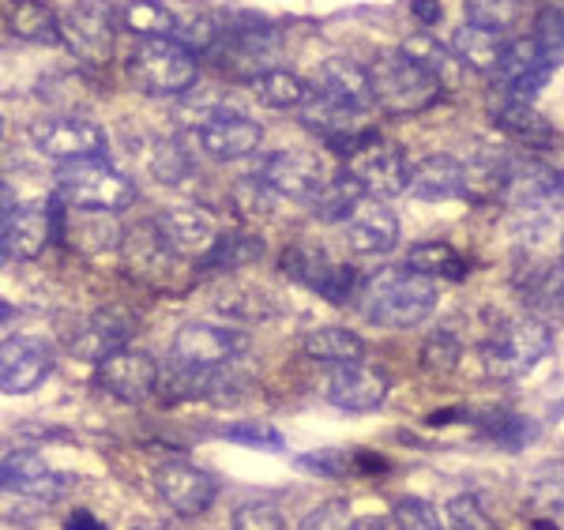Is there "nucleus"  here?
<instances>
[{
    "label": "nucleus",
    "instance_id": "6",
    "mask_svg": "<svg viewBox=\"0 0 564 530\" xmlns=\"http://www.w3.org/2000/svg\"><path fill=\"white\" fill-rule=\"evenodd\" d=\"M245 354H249V335L238 327L204 324V320L181 327L170 346V361L188 369H226V365H238Z\"/></svg>",
    "mask_w": 564,
    "mask_h": 530
},
{
    "label": "nucleus",
    "instance_id": "22",
    "mask_svg": "<svg viewBox=\"0 0 564 530\" xmlns=\"http://www.w3.org/2000/svg\"><path fill=\"white\" fill-rule=\"evenodd\" d=\"M154 230L162 234V241L174 249L181 260L188 256H204L215 245V223L196 207H166L154 215Z\"/></svg>",
    "mask_w": 564,
    "mask_h": 530
},
{
    "label": "nucleus",
    "instance_id": "23",
    "mask_svg": "<svg viewBox=\"0 0 564 530\" xmlns=\"http://www.w3.org/2000/svg\"><path fill=\"white\" fill-rule=\"evenodd\" d=\"M406 192L417 199H452V196H467V166L452 154H430V159L414 162Z\"/></svg>",
    "mask_w": 564,
    "mask_h": 530
},
{
    "label": "nucleus",
    "instance_id": "15",
    "mask_svg": "<svg viewBox=\"0 0 564 530\" xmlns=\"http://www.w3.org/2000/svg\"><path fill=\"white\" fill-rule=\"evenodd\" d=\"M135 335V316L129 309H98V313H90L84 324L76 327V332L68 335V350L76 354L79 361H90L98 365L109 354L124 350V343H129Z\"/></svg>",
    "mask_w": 564,
    "mask_h": 530
},
{
    "label": "nucleus",
    "instance_id": "40",
    "mask_svg": "<svg viewBox=\"0 0 564 530\" xmlns=\"http://www.w3.org/2000/svg\"><path fill=\"white\" fill-rule=\"evenodd\" d=\"M391 523L399 530H448L444 519L436 516V508L422 497H399L391 505Z\"/></svg>",
    "mask_w": 564,
    "mask_h": 530
},
{
    "label": "nucleus",
    "instance_id": "13",
    "mask_svg": "<svg viewBox=\"0 0 564 530\" xmlns=\"http://www.w3.org/2000/svg\"><path fill=\"white\" fill-rule=\"evenodd\" d=\"M324 399L332 407L347 410V414H369V410L384 407L388 377L366 361L332 365V372H327V380H324Z\"/></svg>",
    "mask_w": 564,
    "mask_h": 530
},
{
    "label": "nucleus",
    "instance_id": "27",
    "mask_svg": "<svg viewBox=\"0 0 564 530\" xmlns=\"http://www.w3.org/2000/svg\"><path fill=\"white\" fill-rule=\"evenodd\" d=\"M508 42H512V39H508V31L475 23V20H467L456 34H452V50L459 53V61L467 64L470 72H497V64H500V57H505Z\"/></svg>",
    "mask_w": 564,
    "mask_h": 530
},
{
    "label": "nucleus",
    "instance_id": "42",
    "mask_svg": "<svg viewBox=\"0 0 564 530\" xmlns=\"http://www.w3.org/2000/svg\"><path fill=\"white\" fill-rule=\"evenodd\" d=\"M459 354H463L459 339L448 332V327H441V332H433L430 339L422 343V369L425 372H452L459 365Z\"/></svg>",
    "mask_w": 564,
    "mask_h": 530
},
{
    "label": "nucleus",
    "instance_id": "45",
    "mask_svg": "<svg viewBox=\"0 0 564 530\" xmlns=\"http://www.w3.org/2000/svg\"><path fill=\"white\" fill-rule=\"evenodd\" d=\"M358 286H361V279L350 263H332V268L324 271V279L316 282V294L324 301H332V305H347V301L358 294Z\"/></svg>",
    "mask_w": 564,
    "mask_h": 530
},
{
    "label": "nucleus",
    "instance_id": "29",
    "mask_svg": "<svg viewBox=\"0 0 564 530\" xmlns=\"http://www.w3.org/2000/svg\"><path fill=\"white\" fill-rule=\"evenodd\" d=\"M263 256V241L257 234H245V230H230V234H218L215 245L199 256L196 268L207 271V275H223V271H241L249 263H257Z\"/></svg>",
    "mask_w": 564,
    "mask_h": 530
},
{
    "label": "nucleus",
    "instance_id": "48",
    "mask_svg": "<svg viewBox=\"0 0 564 530\" xmlns=\"http://www.w3.org/2000/svg\"><path fill=\"white\" fill-rule=\"evenodd\" d=\"M350 527H354V516H350L347 500H324V505H316L308 511L297 530H350Z\"/></svg>",
    "mask_w": 564,
    "mask_h": 530
},
{
    "label": "nucleus",
    "instance_id": "10",
    "mask_svg": "<svg viewBox=\"0 0 564 530\" xmlns=\"http://www.w3.org/2000/svg\"><path fill=\"white\" fill-rule=\"evenodd\" d=\"M257 173L279 196L297 199V204H313L321 196V188L327 185V170L321 154L305 148H282L275 154H268Z\"/></svg>",
    "mask_w": 564,
    "mask_h": 530
},
{
    "label": "nucleus",
    "instance_id": "3",
    "mask_svg": "<svg viewBox=\"0 0 564 530\" xmlns=\"http://www.w3.org/2000/svg\"><path fill=\"white\" fill-rule=\"evenodd\" d=\"M129 76L143 95L177 98L196 84V53L177 39H140L129 57Z\"/></svg>",
    "mask_w": 564,
    "mask_h": 530
},
{
    "label": "nucleus",
    "instance_id": "53",
    "mask_svg": "<svg viewBox=\"0 0 564 530\" xmlns=\"http://www.w3.org/2000/svg\"><path fill=\"white\" fill-rule=\"evenodd\" d=\"M411 12H414V20L422 23V26H436V23H441V4H436V0H414Z\"/></svg>",
    "mask_w": 564,
    "mask_h": 530
},
{
    "label": "nucleus",
    "instance_id": "57",
    "mask_svg": "<svg viewBox=\"0 0 564 530\" xmlns=\"http://www.w3.org/2000/svg\"><path fill=\"white\" fill-rule=\"evenodd\" d=\"M561 268H564V249H561Z\"/></svg>",
    "mask_w": 564,
    "mask_h": 530
},
{
    "label": "nucleus",
    "instance_id": "34",
    "mask_svg": "<svg viewBox=\"0 0 564 530\" xmlns=\"http://www.w3.org/2000/svg\"><path fill=\"white\" fill-rule=\"evenodd\" d=\"M406 268L422 271L430 279H452V282H463L470 275L467 271V260L452 249L448 241H417L406 249Z\"/></svg>",
    "mask_w": 564,
    "mask_h": 530
},
{
    "label": "nucleus",
    "instance_id": "56",
    "mask_svg": "<svg viewBox=\"0 0 564 530\" xmlns=\"http://www.w3.org/2000/svg\"><path fill=\"white\" fill-rule=\"evenodd\" d=\"M534 530H561V527L550 523V519H534Z\"/></svg>",
    "mask_w": 564,
    "mask_h": 530
},
{
    "label": "nucleus",
    "instance_id": "52",
    "mask_svg": "<svg viewBox=\"0 0 564 530\" xmlns=\"http://www.w3.org/2000/svg\"><path fill=\"white\" fill-rule=\"evenodd\" d=\"M65 530H109L102 519L95 516L90 508H76L72 516L65 519Z\"/></svg>",
    "mask_w": 564,
    "mask_h": 530
},
{
    "label": "nucleus",
    "instance_id": "20",
    "mask_svg": "<svg viewBox=\"0 0 564 530\" xmlns=\"http://www.w3.org/2000/svg\"><path fill=\"white\" fill-rule=\"evenodd\" d=\"M343 234H347V245L361 256H388L399 245V218L388 212L384 204L372 199H361L354 207V215L343 223Z\"/></svg>",
    "mask_w": 564,
    "mask_h": 530
},
{
    "label": "nucleus",
    "instance_id": "30",
    "mask_svg": "<svg viewBox=\"0 0 564 530\" xmlns=\"http://www.w3.org/2000/svg\"><path fill=\"white\" fill-rule=\"evenodd\" d=\"M403 50L411 53V57L422 64L425 72L441 84V90H456L463 84V72H467V64L459 61V53L452 50V45H441L433 39V34H414V39L403 42Z\"/></svg>",
    "mask_w": 564,
    "mask_h": 530
},
{
    "label": "nucleus",
    "instance_id": "51",
    "mask_svg": "<svg viewBox=\"0 0 564 530\" xmlns=\"http://www.w3.org/2000/svg\"><path fill=\"white\" fill-rule=\"evenodd\" d=\"M494 441H500L505 447H523L527 441H534V425H527V418H505L494 429Z\"/></svg>",
    "mask_w": 564,
    "mask_h": 530
},
{
    "label": "nucleus",
    "instance_id": "25",
    "mask_svg": "<svg viewBox=\"0 0 564 530\" xmlns=\"http://www.w3.org/2000/svg\"><path fill=\"white\" fill-rule=\"evenodd\" d=\"M316 87L327 90L332 98H339V102H347L354 109H366L377 102L372 98V79H369V68H361L358 61L350 57H327L321 64V76H316Z\"/></svg>",
    "mask_w": 564,
    "mask_h": 530
},
{
    "label": "nucleus",
    "instance_id": "32",
    "mask_svg": "<svg viewBox=\"0 0 564 530\" xmlns=\"http://www.w3.org/2000/svg\"><path fill=\"white\" fill-rule=\"evenodd\" d=\"M8 31L26 42H61V20L42 0H8L4 8Z\"/></svg>",
    "mask_w": 564,
    "mask_h": 530
},
{
    "label": "nucleus",
    "instance_id": "44",
    "mask_svg": "<svg viewBox=\"0 0 564 530\" xmlns=\"http://www.w3.org/2000/svg\"><path fill=\"white\" fill-rule=\"evenodd\" d=\"M230 530H286V519L271 500H245L234 511Z\"/></svg>",
    "mask_w": 564,
    "mask_h": 530
},
{
    "label": "nucleus",
    "instance_id": "28",
    "mask_svg": "<svg viewBox=\"0 0 564 530\" xmlns=\"http://www.w3.org/2000/svg\"><path fill=\"white\" fill-rule=\"evenodd\" d=\"M497 125L505 128L516 143H523V148L545 151V148H553V143H557L553 125L545 121V117L531 102H520V98H505V102L497 106Z\"/></svg>",
    "mask_w": 564,
    "mask_h": 530
},
{
    "label": "nucleus",
    "instance_id": "19",
    "mask_svg": "<svg viewBox=\"0 0 564 530\" xmlns=\"http://www.w3.org/2000/svg\"><path fill=\"white\" fill-rule=\"evenodd\" d=\"M8 493H20L31 500H57L61 493L72 489V474L53 470L39 452H8L0 467Z\"/></svg>",
    "mask_w": 564,
    "mask_h": 530
},
{
    "label": "nucleus",
    "instance_id": "8",
    "mask_svg": "<svg viewBox=\"0 0 564 530\" xmlns=\"http://www.w3.org/2000/svg\"><path fill=\"white\" fill-rule=\"evenodd\" d=\"M31 140L45 159L53 162H79V159H102L106 132L90 117H42L31 125Z\"/></svg>",
    "mask_w": 564,
    "mask_h": 530
},
{
    "label": "nucleus",
    "instance_id": "2",
    "mask_svg": "<svg viewBox=\"0 0 564 530\" xmlns=\"http://www.w3.org/2000/svg\"><path fill=\"white\" fill-rule=\"evenodd\" d=\"M553 346V332L539 316H516L500 320L481 343V369L489 380H520L531 372Z\"/></svg>",
    "mask_w": 564,
    "mask_h": 530
},
{
    "label": "nucleus",
    "instance_id": "35",
    "mask_svg": "<svg viewBox=\"0 0 564 530\" xmlns=\"http://www.w3.org/2000/svg\"><path fill=\"white\" fill-rule=\"evenodd\" d=\"M117 20H121V31L135 34V39H166V34H174L177 15L162 0H129L117 12Z\"/></svg>",
    "mask_w": 564,
    "mask_h": 530
},
{
    "label": "nucleus",
    "instance_id": "12",
    "mask_svg": "<svg viewBox=\"0 0 564 530\" xmlns=\"http://www.w3.org/2000/svg\"><path fill=\"white\" fill-rule=\"evenodd\" d=\"M154 489L166 500V508L181 519H199L218 497V482L193 463L170 459L154 470Z\"/></svg>",
    "mask_w": 564,
    "mask_h": 530
},
{
    "label": "nucleus",
    "instance_id": "17",
    "mask_svg": "<svg viewBox=\"0 0 564 530\" xmlns=\"http://www.w3.org/2000/svg\"><path fill=\"white\" fill-rule=\"evenodd\" d=\"M53 372L50 343L31 339V335H12L0 346V388L8 396H26Z\"/></svg>",
    "mask_w": 564,
    "mask_h": 530
},
{
    "label": "nucleus",
    "instance_id": "33",
    "mask_svg": "<svg viewBox=\"0 0 564 530\" xmlns=\"http://www.w3.org/2000/svg\"><path fill=\"white\" fill-rule=\"evenodd\" d=\"M369 192L361 188V181L354 177L350 170H343L339 177H332L327 185L321 188V196L313 199V215L321 218V223H347V218L354 215V207L366 199Z\"/></svg>",
    "mask_w": 564,
    "mask_h": 530
},
{
    "label": "nucleus",
    "instance_id": "18",
    "mask_svg": "<svg viewBox=\"0 0 564 530\" xmlns=\"http://www.w3.org/2000/svg\"><path fill=\"white\" fill-rule=\"evenodd\" d=\"M347 170L361 181V188H366L369 196H380V199H391V196H399V192H406V181H411V166H406L403 151L384 140H372L369 148H361L350 159Z\"/></svg>",
    "mask_w": 564,
    "mask_h": 530
},
{
    "label": "nucleus",
    "instance_id": "46",
    "mask_svg": "<svg viewBox=\"0 0 564 530\" xmlns=\"http://www.w3.org/2000/svg\"><path fill=\"white\" fill-rule=\"evenodd\" d=\"M448 530H497L489 511L478 505V497L463 493V497L448 500Z\"/></svg>",
    "mask_w": 564,
    "mask_h": 530
},
{
    "label": "nucleus",
    "instance_id": "41",
    "mask_svg": "<svg viewBox=\"0 0 564 530\" xmlns=\"http://www.w3.org/2000/svg\"><path fill=\"white\" fill-rule=\"evenodd\" d=\"M223 436L234 444L257 447V452H282V447H286V436L271 422H234L223 429Z\"/></svg>",
    "mask_w": 564,
    "mask_h": 530
},
{
    "label": "nucleus",
    "instance_id": "11",
    "mask_svg": "<svg viewBox=\"0 0 564 530\" xmlns=\"http://www.w3.org/2000/svg\"><path fill=\"white\" fill-rule=\"evenodd\" d=\"M50 241H61V212L57 204H26V207H8L4 223H0V249L4 260H34L45 252Z\"/></svg>",
    "mask_w": 564,
    "mask_h": 530
},
{
    "label": "nucleus",
    "instance_id": "50",
    "mask_svg": "<svg viewBox=\"0 0 564 530\" xmlns=\"http://www.w3.org/2000/svg\"><path fill=\"white\" fill-rule=\"evenodd\" d=\"M302 470H313V474H324V478H339L347 470V455L343 452H316V455H302L297 459Z\"/></svg>",
    "mask_w": 564,
    "mask_h": 530
},
{
    "label": "nucleus",
    "instance_id": "54",
    "mask_svg": "<svg viewBox=\"0 0 564 530\" xmlns=\"http://www.w3.org/2000/svg\"><path fill=\"white\" fill-rule=\"evenodd\" d=\"M350 530H388V519H380V516H354Z\"/></svg>",
    "mask_w": 564,
    "mask_h": 530
},
{
    "label": "nucleus",
    "instance_id": "49",
    "mask_svg": "<svg viewBox=\"0 0 564 530\" xmlns=\"http://www.w3.org/2000/svg\"><path fill=\"white\" fill-rule=\"evenodd\" d=\"M512 15H516V0H470L467 4V20L500 26V31H508Z\"/></svg>",
    "mask_w": 564,
    "mask_h": 530
},
{
    "label": "nucleus",
    "instance_id": "5",
    "mask_svg": "<svg viewBox=\"0 0 564 530\" xmlns=\"http://www.w3.org/2000/svg\"><path fill=\"white\" fill-rule=\"evenodd\" d=\"M135 196L132 181L117 173L106 159L61 162L57 170V204L95 207V212H121Z\"/></svg>",
    "mask_w": 564,
    "mask_h": 530
},
{
    "label": "nucleus",
    "instance_id": "43",
    "mask_svg": "<svg viewBox=\"0 0 564 530\" xmlns=\"http://www.w3.org/2000/svg\"><path fill=\"white\" fill-rule=\"evenodd\" d=\"M531 39L553 64H561V57H564V12L561 8H542V12L534 15Z\"/></svg>",
    "mask_w": 564,
    "mask_h": 530
},
{
    "label": "nucleus",
    "instance_id": "36",
    "mask_svg": "<svg viewBox=\"0 0 564 530\" xmlns=\"http://www.w3.org/2000/svg\"><path fill=\"white\" fill-rule=\"evenodd\" d=\"M252 95H257L260 106L268 109H302L308 98V90L294 72L286 68H263L257 79H252Z\"/></svg>",
    "mask_w": 564,
    "mask_h": 530
},
{
    "label": "nucleus",
    "instance_id": "38",
    "mask_svg": "<svg viewBox=\"0 0 564 530\" xmlns=\"http://www.w3.org/2000/svg\"><path fill=\"white\" fill-rule=\"evenodd\" d=\"M275 199H279V192L271 188L260 173H257V177H238V181H234V188H230L234 212L245 215V218L271 215V212H275Z\"/></svg>",
    "mask_w": 564,
    "mask_h": 530
},
{
    "label": "nucleus",
    "instance_id": "55",
    "mask_svg": "<svg viewBox=\"0 0 564 530\" xmlns=\"http://www.w3.org/2000/svg\"><path fill=\"white\" fill-rule=\"evenodd\" d=\"M132 530H177V527H170V523H140V527H132Z\"/></svg>",
    "mask_w": 564,
    "mask_h": 530
},
{
    "label": "nucleus",
    "instance_id": "31",
    "mask_svg": "<svg viewBox=\"0 0 564 530\" xmlns=\"http://www.w3.org/2000/svg\"><path fill=\"white\" fill-rule=\"evenodd\" d=\"M302 350L324 365H350L366 358V343L350 327H316V332H308L302 339Z\"/></svg>",
    "mask_w": 564,
    "mask_h": 530
},
{
    "label": "nucleus",
    "instance_id": "21",
    "mask_svg": "<svg viewBox=\"0 0 564 530\" xmlns=\"http://www.w3.org/2000/svg\"><path fill=\"white\" fill-rule=\"evenodd\" d=\"M61 241L76 252L98 256L117 245H124V230L117 226L113 212H95V207H68L61 212Z\"/></svg>",
    "mask_w": 564,
    "mask_h": 530
},
{
    "label": "nucleus",
    "instance_id": "1",
    "mask_svg": "<svg viewBox=\"0 0 564 530\" xmlns=\"http://www.w3.org/2000/svg\"><path fill=\"white\" fill-rule=\"evenodd\" d=\"M358 309L377 327H414L436 309V282L414 268H380L361 279Z\"/></svg>",
    "mask_w": 564,
    "mask_h": 530
},
{
    "label": "nucleus",
    "instance_id": "7",
    "mask_svg": "<svg viewBox=\"0 0 564 530\" xmlns=\"http://www.w3.org/2000/svg\"><path fill=\"white\" fill-rule=\"evenodd\" d=\"M117 15L106 0H79L76 8H68L61 15V42L68 45L72 57L84 64H106L113 53V34H117Z\"/></svg>",
    "mask_w": 564,
    "mask_h": 530
},
{
    "label": "nucleus",
    "instance_id": "16",
    "mask_svg": "<svg viewBox=\"0 0 564 530\" xmlns=\"http://www.w3.org/2000/svg\"><path fill=\"white\" fill-rule=\"evenodd\" d=\"M553 68H557V64L545 57L539 45H534V39H512L494 76H497V84L505 87V98L531 102V98L550 84Z\"/></svg>",
    "mask_w": 564,
    "mask_h": 530
},
{
    "label": "nucleus",
    "instance_id": "39",
    "mask_svg": "<svg viewBox=\"0 0 564 530\" xmlns=\"http://www.w3.org/2000/svg\"><path fill=\"white\" fill-rule=\"evenodd\" d=\"M170 39H177L185 50H193V53H212L215 45L223 42V26H218L212 15H181Z\"/></svg>",
    "mask_w": 564,
    "mask_h": 530
},
{
    "label": "nucleus",
    "instance_id": "9",
    "mask_svg": "<svg viewBox=\"0 0 564 530\" xmlns=\"http://www.w3.org/2000/svg\"><path fill=\"white\" fill-rule=\"evenodd\" d=\"M95 383L117 403H148L154 388L162 383L159 361L148 350H117L95 365Z\"/></svg>",
    "mask_w": 564,
    "mask_h": 530
},
{
    "label": "nucleus",
    "instance_id": "4",
    "mask_svg": "<svg viewBox=\"0 0 564 530\" xmlns=\"http://www.w3.org/2000/svg\"><path fill=\"white\" fill-rule=\"evenodd\" d=\"M369 79H372V98L388 113H417V109H425L441 95V84L406 50L380 53L369 64Z\"/></svg>",
    "mask_w": 564,
    "mask_h": 530
},
{
    "label": "nucleus",
    "instance_id": "14",
    "mask_svg": "<svg viewBox=\"0 0 564 530\" xmlns=\"http://www.w3.org/2000/svg\"><path fill=\"white\" fill-rule=\"evenodd\" d=\"M196 140L212 159L230 162V159H245V154L260 148L263 128L249 113H241V109H212V113L199 117Z\"/></svg>",
    "mask_w": 564,
    "mask_h": 530
},
{
    "label": "nucleus",
    "instance_id": "37",
    "mask_svg": "<svg viewBox=\"0 0 564 530\" xmlns=\"http://www.w3.org/2000/svg\"><path fill=\"white\" fill-rule=\"evenodd\" d=\"M279 268H282V275H286V279H294V282H302V286L316 290V282L324 279V271L332 268V260H327V252L316 241H294V245H286V249H282Z\"/></svg>",
    "mask_w": 564,
    "mask_h": 530
},
{
    "label": "nucleus",
    "instance_id": "47",
    "mask_svg": "<svg viewBox=\"0 0 564 530\" xmlns=\"http://www.w3.org/2000/svg\"><path fill=\"white\" fill-rule=\"evenodd\" d=\"M151 170L154 177L162 181V185H181V181L188 177V159L185 151L177 148V143H159L151 154Z\"/></svg>",
    "mask_w": 564,
    "mask_h": 530
},
{
    "label": "nucleus",
    "instance_id": "24",
    "mask_svg": "<svg viewBox=\"0 0 564 530\" xmlns=\"http://www.w3.org/2000/svg\"><path fill=\"white\" fill-rule=\"evenodd\" d=\"M124 256H129V268L140 279L154 282V286H166L170 275H174V263L181 256L162 241V234L151 226H135L132 234H124Z\"/></svg>",
    "mask_w": 564,
    "mask_h": 530
},
{
    "label": "nucleus",
    "instance_id": "26",
    "mask_svg": "<svg viewBox=\"0 0 564 530\" xmlns=\"http://www.w3.org/2000/svg\"><path fill=\"white\" fill-rule=\"evenodd\" d=\"M516 290L539 320H564V268L557 263H539L531 271H520Z\"/></svg>",
    "mask_w": 564,
    "mask_h": 530
}]
</instances>
